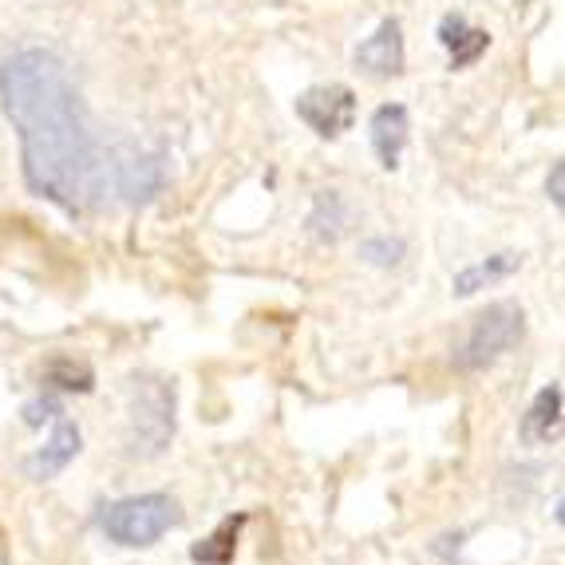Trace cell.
Returning a JSON list of instances; mask_svg holds the SVG:
<instances>
[{"label":"cell","mask_w":565,"mask_h":565,"mask_svg":"<svg viewBox=\"0 0 565 565\" xmlns=\"http://www.w3.org/2000/svg\"><path fill=\"white\" fill-rule=\"evenodd\" d=\"M47 380L64 387V392H92V372H87V364H76V360H56L47 367Z\"/></svg>","instance_id":"obj_15"},{"label":"cell","mask_w":565,"mask_h":565,"mask_svg":"<svg viewBox=\"0 0 565 565\" xmlns=\"http://www.w3.org/2000/svg\"><path fill=\"white\" fill-rule=\"evenodd\" d=\"M360 257H364L367 265L387 269V265L404 262V242H399V237H367V242L360 245Z\"/></svg>","instance_id":"obj_16"},{"label":"cell","mask_w":565,"mask_h":565,"mask_svg":"<svg viewBox=\"0 0 565 565\" xmlns=\"http://www.w3.org/2000/svg\"><path fill=\"white\" fill-rule=\"evenodd\" d=\"M550 199H554V206H565V167L562 162H554V174H550Z\"/></svg>","instance_id":"obj_17"},{"label":"cell","mask_w":565,"mask_h":565,"mask_svg":"<svg viewBox=\"0 0 565 565\" xmlns=\"http://www.w3.org/2000/svg\"><path fill=\"white\" fill-rule=\"evenodd\" d=\"M519 265H522L519 254H494V257H487V262L467 265L462 274H455L451 289H455V297H471V292L487 289V285L502 281V277H510L514 269H519Z\"/></svg>","instance_id":"obj_12"},{"label":"cell","mask_w":565,"mask_h":565,"mask_svg":"<svg viewBox=\"0 0 565 565\" xmlns=\"http://www.w3.org/2000/svg\"><path fill=\"white\" fill-rule=\"evenodd\" d=\"M179 522H182L179 502L170 499V494H131V499L111 502L104 510L99 526H104V534L111 537L115 546L142 550V546H154Z\"/></svg>","instance_id":"obj_2"},{"label":"cell","mask_w":565,"mask_h":565,"mask_svg":"<svg viewBox=\"0 0 565 565\" xmlns=\"http://www.w3.org/2000/svg\"><path fill=\"white\" fill-rule=\"evenodd\" d=\"M0 107L20 131L24 179L40 199L79 214L99 194L104 159L95 151L84 95L52 47H17L0 64Z\"/></svg>","instance_id":"obj_1"},{"label":"cell","mask_w":565,"mask_h":565,"mask_svg":"<svg viewBox=\"0 0 565 565\" xmlns=\"http://www.w3.org/2000/svg\"><path fill=\"white\" fill-rule=\"evenodd\" d=\"M407 64L404 52V32H399V20H384L364 44L356 47V67L372 79H392L399 76Z\"/></svg>","instance_id":"obj_7"},{"label":"cell","mask_w":565,"mask_h":565,"mask_svg":"<svg viewBox=\"0 0 565 565\" xmlns=\"http://www.w3.org/2000/svg\"><path fill=\"white\" fill-rule=\"evenodd\" d=\"M170 435H174V387H167L162 380H135L127 451L151 459L170 444Z\"/></svg>","instance_id":"obj_4"},{"label":"cell","mask_w":565,"mask_h":565,"mask_svg":"<svg viewBox=\"0 0 565 565\" xmlns=\"http://www.w3.org/2000/svg\"><path fill=\"white\" fill-rule=\"evenodd\" d=\"M367 135H372V151L384 162L387 170H396L399 159H404L407 147V107L399 104H384L376 107L372 122H367Z\"/></svg>","instance_id":"obj_9"},{"label":"cell","mask_w":565,"mask_h":565,"mask_svg":"<svg viewBox=\"0 0 565 565\" xmlns=\"http://www.w3.org/2000/svg\"><path fill=\"white\" fill-rule=\"evenodd\" d=\"M245 526V514L242 519H230V522H222V530H217L214 537H206L202 546H194L190 550V557L199 565H230L234 562V546H237V530Z\"/></svg>","instance_id":"obj_13"},{"label":"cell","mask_w":565,"mask_h":565,"mask_svg":"<svg viewBox=\"0 0 565 565\" xmlns=\"http://www.w3.org/2000/svg\"><path fill=\"white\" fill-rule=\"evenodd\" d=\"M79 444H84V439H79V427L67 424V419H56V427H52V435H47V444L24 459V471H29V479H36V482L56 479L67 462L79 455Z\"/></svg>","instance_id":"obj_8"},{"label":"cell","mask_w":565,"mask_h":565,"mask_svg":"<svg viewBox=\"0 0 565 565\" xmlns=\"http://www.w3.org/2000/svg\"><path fill=\"white\" fill-rule=\"evenodd\" d=\"M309 226H312V237H321V242H337L344 234V202H340L337 190H324L317 206L309 214Z\"/></svg>","instance_id":"obj_14"},{"label":"cell","mask_w":565,"mask_h":565,"mask_svg":"<svg viewBox=\"0 0 565 565\" xmlns=\"http://www.w3.org/2000/svg\"><path fill=\"white\" fill-rule=\"evenodd\" d=\"M115 190H119L127 202H147L159 194L162 186V159L159 154H147L139 147H122L111 162Z\"/></svg>","instance_id":"obj_6"},{"label":"cell","mask_w":565,"mask_h":565,"mask_svg":"<svg viewBox=\"0 0 565 565\" xmlns=\"http://www.w3.org/2000/svg\"><path fill=\"white\" fill-rule=\"evenodd\" d=\"M522 329H526V321H522L519 305H510V301L490 305V309H482L479 317H475L467 337H462V344L455 349V364H459L462 372L490 367L502 352H510L519 344Z\"/></svg>","instance_id":"obj_3"},{"label":"cell","mask_w":565,"mask_h":565,"mask_svg":"<svg viewBox=\"0 0 565 565\" xmlns=\"http://www.w3.org/2000/svg\"><path fill=\"white\" fill-rule=\"evenodd\" d=\"M297 115L309 122L321 139H337L356 119V95L344 84H321L297 95Z\"/></svg>","instance_id":"obj_5"},{"label":"cell","mask_w":565,"mask_h":565,"mask_svg":"<svg viewBox=\"0 0 565 565\" xmlns=\"http://www.w3.org/2000/svg\"><path fill=\"white\" fill-rule=\"evenodd\" d=\"M439 44L451 52V67H471L490 47V36L482 29H471L462 17H444V24H439Z\"/></svg>","instance_id":"obj_11"},{"label":"cell","mask_w":565,"mask_h":565,"mask_svg":"<svg viewBox=\"0 0 565 565\" xmlns=\"http://www.w3.org/2000/svg\"><path fill=\"white\" fill-rule=\"evenodd\" d=\"M522 439L526 444H557L562 439V387H542L522 419Z\"/></svg>","instance_id":"obj_10"}]
</instances>
